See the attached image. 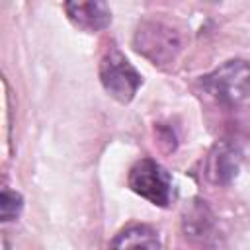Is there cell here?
Instances as JSON below:
<instances>
[{"label":"cell","instance_id":"52a82bcc","mask_svg":"<svg viewBox=\"0 0 250 250\" xmlns=\"http://www.w3.org/2000/svg\"><path fill=\"white\" fill-rule=\"evenodd\" d=\"M109 250H160V240L154 229L146 225H131L115 234Z\"/></svg>","mask_w":250,"mask_h":250},{"label":"cell","instance_id":"8992f818","mask_svg":"<svg viewBox=\"0 0 250 250\" xmlns=\"http://www.w3.org/2000/svg\"><path fill=\"white\" fill-rule=\"evenodd\" d=\"M68 20L82 31H100L111 23V10L105 2H64Z\"/></svg>","mask_w":250,"mask_h":250},{"label":"cell","instance_id":"7a4b0ae2","mask_svg":"<svg viewBox=\"0 0 250 250\" xmlns=\"http://www.w3.org/2000/svg\"><path fill=\"white\" fill-rule=\"evenodd\" d=\"M133 49L152 64L168 66L178 59L182 51V35L178 29L164 21L145 20L135 31Z\"/></svg>","mask_w":250,"mask_h":250},{"label":"cell","instance_id":"5b68a950","mask_svg":"<svg viewBox=\"0 0 250 250\" xmlns=\"http://www.w3.org/2000/svg\"><path fill=\"white\" fill-rule=\"evenodd\" d=\"M240 168V152L234 145L221 141L217 143L205 160V176L215 186H229Z\"/></svg>","mask_w":250,"mask_h":250},{"label":"cell","instance_id":"3957f363","mask_svg":"<svg viewBox=\"0 0 250 250\" xmlns=\"http://www.w3.org/2000/svg\"><path fill=\"white\" fill-rule=\"evenodd\" d=\"M100 82L111 98L129 104L141 88L143 76L115 45H109L100 61Z\"/></svg>","mask_w":250,"mask_h":250},{"label":"cell","instance_id":"ba28073f","mask_svg":"<svg viewBox=\"0 0 250 250\" xmlns=\"http://www.w3.org/2000/svg\"><path fill=\"white\" fill-rule=\"evenodd\" d=\"M21 209H23V197H21V193H18V191H14V189H10V188L4 186L2 188V193H0V219L4 223L14 221V219L20 217Z\"/></svg>","mask_w":250,"mask_h":250},{"label":"cell","instance_id":"6da1fadb","mask_svg":"<svg viewBox=\"0 0 250 250\" xmlns=\"http://www.w3.org/2000/svg\"><path fill=\"white\" fill-rule=\"evenodd\" d=\"M201 88L223 105H238L250 98V61L230 59L201 76Z\"/></svg>","mask_w":250,"mask_h":250},{"label":"cell","instance_id":"277c9868","mask_svg":"<svg viewBox=\"0 0 250 250\" xmlns=\"http://www.w3.org/2000/svg\"><path fill=\"white\" fill-rule=\"evenodd\" d=\"M127 184L137 195L145 197L146 201L158 207H168L172 203L174 197L172 176L152 158H141L131 168Z\"/></svg>","mask_w":250,"mask_h":250}]
</instances>
